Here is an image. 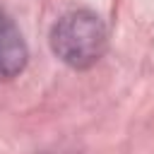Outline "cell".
<instances>
[{
    "mask_svg": "<svg viewBox=\"0 0 154 154\" xmlns=\"http://www.w3.org/2000/svg\"><path fill=\"white\" fill-rule=\"evenodd\" d=\"M53 53L75 70H87L101 60L108 48L106 24L89 10L63 14L51 29Z\"/></svg>",
    "mask_w": 154,
    "mask_h": 154,
    "instance_id": "cell-1",
    "label": "cell"
},
{
    "mask_svg": "<svg viewBox=\"0 0 154 154\" xmlns=\"http://www.w3.org/2000/svg\"><path fill=\"white\" fill-rule=\"evenodd\" d=\"M26 58H29V51L22 31L12 22V17L0 10V82L17 77L24 70Z\"/></svg>",
    "mask_w": 154,
    "mask_h": 154,
    "instance_id": "cell-2",
    "label": "cell"
}]
</instances>
